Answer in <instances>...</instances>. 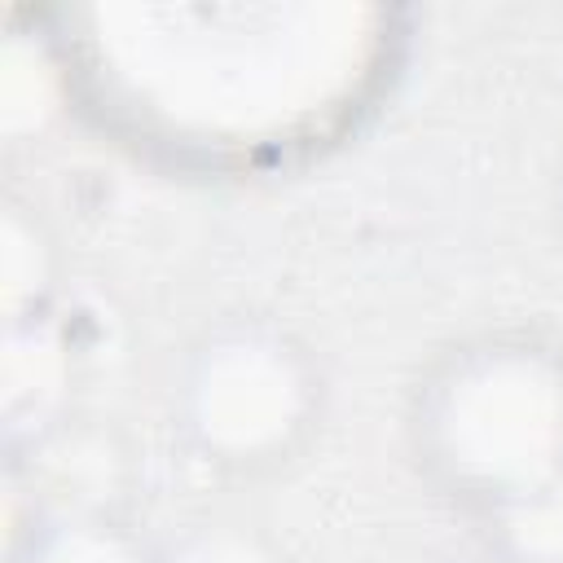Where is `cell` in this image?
Returning a JSON list of instances; mask_svg holds the SVG:
<instances>
[{
  "instance_id": "obj_1",
  "label": "cell",
  "mask_w": 563,
  "mask_h": 563,
  "mask_svg": "<svg viewBox=\"0 0 563 563\" xmlns=\"http://www.w3.org/2000/svg\"><path fill=\"white\" fill-rule=\"evenodd\" d=\"M466 440L479 462L523 471L554 435V396L523 369H497L466 396Z\"/></svg>"
},
{
  "instance_id": "obj_2",
  "label": "cell",
  "mask_w": 563,
  "mask_h": 563,
  "mask_svg": "<svg viewBox=\"0 0 563 563\" xmlns=\"http://www.w3.org/2000/svg\"><path fill=\"white\" fill-rule=\"evenodd\" d=\"M286 378L273 361L264 356H233L224 365V374L216 378V387L207 391L211 405V422L220 431L233 435H264L286 418Z\"/></svg>"
}]
</instances>
